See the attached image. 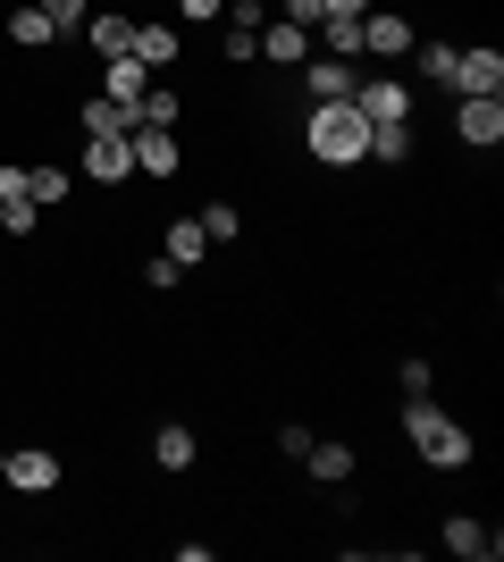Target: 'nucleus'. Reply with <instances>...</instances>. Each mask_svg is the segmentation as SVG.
Instances as JSON below:
<instances>
[{
    "label": "nucleus",
    "mask_w": 504,
    "mask_h": 562,
    "mask_svg": "<svg viewBox=\"0 0 504 562\" xmlns=\"http://www.w3.org/2000/svg\"><path fill=\"white\" fill-rule=\"evenodd\" d=\"M455 93H504V50L496 43L455 50Z\"/></svg>",
    "instance_id": "obj_12"
},
{
    "label": "nucleus",
    "mask_w": 504,
    "mask_h": 562,
    "mask_svg": "<svg viewBox=\"0 0 504 562\" xmlns=\"http://www.w3.org/2000/svg\"><path fill=\"white\" fill-rule=\"evenodd\" d=\"M455 135L471 151H496L504 143V93H455Z\"/></svg>",
    "instance_id": "obj_4"
},
{
    "label": "nucleus",
    "mask_w": 504,
    "mask_h": 562,
    "mask_svg": "<svg viewBox=\"0 0 504 562\" xmlns=\"http://www.w3.org/2000/svg\"><path fill=\"white\" fill-rule=\"evenodd\" d=\"M135 59H144V68H177V59H186V34H177V18H135Z\"/></svg>",
    "instance_id": "obj_10"
},
{
    "label": "nucleus",
    "mask_w": 504,
    "mask_h": 562,
    "mask_svg": "<svg viewBox=\"0 0 504 562\" xmlns=\"http://www.w3.org/2000/svg\"><path fill=\"white\" fill-rule=\"evenodd\" d=\"M34 218H43V202H0V227L9 235H34Z\"/></svg>",
    "instance_id": "obj_29"
},
{
    "label": "nucleus",
    "mask_w": 504,
    "mask_h": 562,
    "mask_svg": "<svg viewBox=\"0 0 504 562\" xmlns=\"http://www.w3.org/2000/svg\"><path fill=\"white\" fill-rule=\"evenodd\" d=\"M9 43H18V50H51V43H59V25H51L34 0H18V9H9Z\"/></svg>",
    "instance_id": "obj_20"
},
{
    "label": "nucleus",
    "mask_w": 504,
    "mask_h": 562,
    "mask_svg": "<svg viewBox=\"0 0 504 562\" xmlns=\"http://www.w3.org/2000/svg\"><path fill=\"white\" fill-rule=\"evenodd\" d=\"M135 177H177L186 168V143H177V126H135Z\"/></svg>",
    "instance_id": "obj_8"
},
{
    "label": "nucleus",
    "mask_w": 504,
    "mask_h": 562,
    "mask_svg": "<svg viewBox=\"0 0 504 562\" xmlns=\"http://www.w3.org/2000/svg\"><path fill=\"white\" fill-rule=\"evenodd\" d=\"M437 546H446V554H462V562H496V554H504V538H496V529H488L480 513H446V529H437Z\"/></svg>",
    "instance_id": "obj_6"
},
{
    "label": "nucleus",
    "mask_w": 504,
    "mask_h": 562,
    "mask_svg": "<svg viewBox=\"0 0 504 562\" xmlns=\"http://www.w3.org/2000/svg\"><path fill=\"white\" fill-rule=\"evenodd\" d=\"M160 252L177 260V269H202V260H211V235H202V218H177V227L160 235Z\"/></svg>",
    "instance_id": "obj_19"
},
{
    "label": "nucleus",
    "mask_w": 504,
    "mask_h": 562,
    "mask_svg": "<svg viewBox=\"0 0 504 562\" xmlns=\"http://www.w3.org/2000/svg\"><path fill=\"white\" fill-rule=\"evenodd\" d=\"M404 446L421 453L429 470H471V462H480V437H471V428H462L446 403H429V395L404 403Z\"/></svg>",
    "instance_id": "obj_1"
},
{
    "label": "nucleus",
    "mask_w": 504,
    "mask_h": 562,
    "mask_svg": "<svg viewBox=\"0 0 504 562\" xmlns=\"http://www.w3.org/2000/svg\"><path fill=\"white\" fill-rule=\"evenodd\" d=\"M412 135H421V117H412V126H370V160H379V168H404L412 160Z\"/></svg>",
    "instance_id": "obj_22"
},
{
    "label": "nucleus",
    "mask_w": 504,
    "mask_h": 562,
    "mask_svg": "<svg viewBox=\"0 0 504 562\" xmlns=\"http://www.w3.org/2000/svg\"><path fill=\"white\" fill-rule=\"evenodd\" d=\"M354 85H361L354 59H328V50L303 59V93H312V101H354Z\"/></svg>",
    "instance_id": "obj_11"
},
{
    "label": "nucleus",
    "mask_w": 504,
    "mask_h": 562,
    "mask_svg": "<svg viewBox=\"0 0 504 562\" xmlns=\"http://www.w3.org/2000/svg\"><path fill=\"white\" fill-rule=\"evenodd\" d=\"M177 278H186V269H177V260H168V252H152V260H144V285H152V294H168V285H177Z\"/></svg>",
    "instance_id": "obj_31"
},
{
    "label": "nucleus",
    "mask_w": 504,
    "mask_h": 562,
    "mask_svg": "<svg viewBox=\"0 0 504 562\" xmlns=\"http://www.w3.org/2000/svg\"><path fill=\"white\" fill-rule=\"evenodd\" d=\"M261 59H269V68H303V59H312V25L269 18V25H261Z\"/></svg>",
    "instance_id": "obj_14"
},
{
    "label": "nucleus",
    "mask_w": 504,
    "mask_h": 562,
    "mask_svg": "<svg viewBox=\"0 0 504 562\" xmlns=\"http://www.w3.org/2000/svg\"><path fill=\"white\" fill-rule=\"evenodd\" d=\"M177 117H186V93H177V85H152V93L135 101V126H177Z\"/></svg>",
    "instance_id": "obj_24"
},
{
    "label": "nucleus",
    "mask_w": 504,
    "mask_h": 562,
    "mask_svg": "<svg viewBox=\"0 0 504 562\" xmlns=\"http://www.w3.org/2000/svg\"><path fill=\"white\" fill-rule=\"evenodd\" d=\"M93 93H110V101H126V110H135V101L152 93V68L135 59V50H119V59H101V85H93Z\"/></svg>",
    "instance_id": "obj_13"
},
{
    "label": "nucleus",
    "mask_w": 504,
    "mask_h": 562,
    "mask_svg": "<svg viewBox=\"0 0 504 562\" xmlns=\"http://www.w3.org/2000/svg\"><path fill=\"white\" fill-rule=\"evenodd\" d=\"M219 59H227V68H253V59H261V25H236V18H227V34H219Z\"/></svg>",
    "instance_id": "obj_25"
},
{
    "label": "nucleus",
    "mask_w": 504,
    "mask_h": 562,
    "mask_svg": "<svg viewBox=\"0 0 504 562\" xmlns=\"http://www.w3.org/2000/svg\"><path fill=\"white\" fill-rule=\"evenodd\" d=\"M25 193H34V202H68V193H76V168L34 160V168H25Z\"/></svg>",
    "instance_id": "obj_23"
},
{
    "label": "nucleus",
    "mask_w": 504,
    "mask_h": 562,
    "mask_svg": "<svg viewBox=\"0 0 504 562\" xmlns=\"http://www.w3.org/2000/svg\"><path fill=\"white\" fill-rule=\"evenodd\" d=\"M354 110L370 117V126H412V117H421V101H412V85H404V76L361 68V85H354Z\"/></svg>",
    "instance_id": "obj_3"
},
{
    "label": "nucleus",
    "mask_w": 504,
    "mask_h": 562,
    "mask_svg": "<svg viewBox=\"0 0 504 562\" xmlns=\"http://www.w3.org/2000/svg\"><path fill=\"white\" fill-rule=\"evenodd\" d=\"M85 177H93V186H126V177H135V143L126 135H85Z\"/></svg>",
    "instance_id": "obj_9"
},
{
    "label": "nucleus",
    "mask_w": 504,
    "mask_h": 562,
    "mask_svg": "<svg viewBox=\"0 0 504 562\" xmlns=\"http://www.w3.org/2000/svg\"><path fill=\"white\" fill-rule=\"evenodd\" d=\"M193 218H202V235H211V244H236V235H244V211H236V202H219V193H211Z\"/></svg>",
    "instance_id": "obj_26"
},
{
    "label": "nucleus",
    "mask_w": 504,
    "mask_h": 562,
    "mask_svg": "<svg viewBox=\"0 0 504 562\" xmlns=\"http://www.w3.org/2000/svg\"><path fill=\"white\" fill-rule=\"evenodd\" d=\"M320 9H328V18H361V9H370V0H320Z\"/></svg>",
    "instance_id": "obj_35"
},
{
    "label": "nucleus",
    "mask_w": 504,
    "mask_h": 562,
    "mask_svg": "<svg viewBox=\"0 0 504 562\" xmlns=\"http://www.w3.org/2000/svg\"><path fill=\"white\" fill-rule=\"evenodd\" d=\"M193 453H202V446H193L186 420H160V428H152V462H160V470H193Z\"/></svg>",
    "instance_id": "obj_18"
},
{
    "label": "nucleus",
    "mask_w": 504,
    "mask_h": 562,
    "mask_svg": "<svg viewBox=\"0 0 504 562\" xmlns=\"http://www.w3.org/2000/svg\"><path fill=\"white\" fill-rule=\"evenodd\" d=\"M278 453H287V462H303V453H312V428L287 420V428H278Z\"/></svg>",
    "instance_id": "obj_32"
},
{
    "label": "nucleus",
    "mask_w": 504,
    "mask_h": 562,
    "mask_svg": "<svg viewBox=\"0 0 504 562\" xmlns=\"http://www.w3.org/2000/svg\"><path fill=\"white\" fill-rule=\"evenodd\" d=\"M85 43H93V59H119V50L135 43V18H126V9H93V18H85Z\"/></svg>",
    "instance_id": "obj_16"
},
{
    "label": "nucleus",
    "mask_w": 504,
    "mask_h": 562,
    "mask_svg": "<svg viewBox=\"0 0 504 562\" xmlns=\"http://www.w3.org/2000/svg\"><path fill=\"white\" fill-rule=\"evenodd\" d=\"M34 9L59 25V43H68V34H85V18H93V0H34Z\"/></svg>",
    "instance_id": "obj_28"
},
{
    "label": "nucleus",
    "mask_w": 504,
    "mask_h": 562,
    "mask_svg": "<svg viewBox=\"0 0 504 562\" xmlns=\"http://www.w3.org/2000/svg\"><path fill=\"white\" fill-rule=\"evenodd\" d=\"M361 59H412V18H395V9H361Z\"/></svg>",
    "instance_id": "obj_7"
},
{
    "label": "nucleus",
    "mask_w": 504,
    "mask_h": 562,
    "mask_svg": "<svg viewBox=\"0 0 504 562\" xmlns=\"http://www.w3.org/2000/svg\"><path fill=\"white\" fill-rule=\"evenodd\" d=\"M0 202H34V193H25V168H18V160H0Z\"/></svg>",
    "instance_id": "obj_33"
},
{
    "label": "nucleus",
    "mask_w": 504,
    "mask_h": 562,
    "mask_svg": "<svg viewBox=\"0 0 504 562\" xmlns=\"http://www.w3.org/2000/svg\"><path fill=\"white\" fill-rule=\"evenodd\" d=\"M312 50H328V59H361V18H320Z\"/></svg>",
    "instance_id": "obj_21"
},
{
    "label": "nucleus",
    "mask_w": 504,
    "mask_h": 562,
    "mask_svg": "<svg viewBox=\"0 0 504 562\" xmlns=\"http://www.w3.org/2000/svg\"><path fill=\"white\" fill-rule=\"evenodd\" d=\"M76 126H85V135H135V110L110 101V93H85L76 101Z\"/></svg>",
    "instance_id": "obj_15"
},
{
    "label": "nucleus",
    "mask_w": 504,
    "mask_h": 562,
    "mask_svg": "<svg viewBox=\"0 0 504 562\" xmlns=\"http://www.w3.org/2000/svg\"><path fill=\"white\" fill-rule=\"evenodd\" d=\"M303 470H312L320 487H354V446H336V437H312V453H303Z\"/></svg>",
    "instance_id": "obj_17"
},
{
    "label": "nucleus",
    "mask_w": 504,
    "mask_h": 562,
    "mask_svg": "<svg viewBox=\"0 0 504 562\" xmlns=\"http://www.w3.org/2000/svg\"><path fill=\"white\" fill-rule=\"evenodd\" d=\"M59 479H68V462H59L51 446H18L9 462H0V487H18V495H51Z\"/></svg>",
    "instance_id": "obj_5"
},
{
    "label": "nucleus",
    "mask_w": 504,
    "mask_h": 562,
    "mask_svg": "<svg viewBox=\"0 0 504 562\" xmlns=\"http://www.w3.org/2000/svg\"><path fill=\"white\" fill-rule=\"evenodd\" d=\"M395 378H404V395H429V386H437V370L421 361V352H404V370H395Z\"/></svg>",
    "instance_id": "obj_30"
},
{
    "label": "nucleus",
    "mask_w": 504,
    "mask_h": 562,
    "mask_svg": "<svg viewBox=\"0 0 504 562\" xmlns=\"http://www.w3.org/2000/svg\"><path fill=\"white\" fill-rule=\"evenodd\" d=\"M455 50L462 43H421V85H446V93H455Z\"/></svg>",
    "instance_id": "obj_27"
},
{
    "label": "nucleus",
    "mask_w": 504,
    "mask_h": 562,
    "mask_svg": "<svg viewBox=\"0 0 504 562\" xmlns=\"http://www.w3.org/2000/svg\"><path fill=\"white\" fill-rule=\"evenodd\" d=\"M303 151H312L320 168L370 160V117H361L354 101H312V117H303Z\"/></svg>",
    "instance_id": "obj_2"
},
{
    "label": "nucleus",
    "mask_w": 504,
    "mask_h": 562,
    "mask_svg": "<svg viewBox=\"0 0 504 562\" xmlns=\"http://www.w3.org/2000/svg\"><path fill=\"white\" fill-rule=\"evenodd\" d=\"M219 9H227V0H177V18H186V25H219Z\"/></svg>",
    "instance_id": "obj_34"
}]
</instances>
